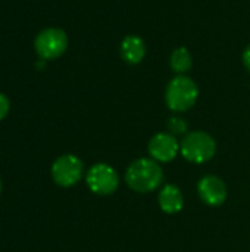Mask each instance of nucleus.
Masks as SVG:
<instances>
[{
    "label": "nucleus",
    "mask_w": 250,
    "mask_h": 252,
    "mask_svg": "<svg viewBox=\"0 0 250 252\" xmlns=\"http://www.w3.org/2000/svg\"><path fill=\"white\" fill-rule=\"evenodd\" d=\"M125 183L136 193H152L164 183V170L152 158H139L125 170Z\"/></svg>",
    "instance_id": "1"
},
{
    "label": "nucleus",
    "mask_w": 250,
    "mask_h": 252,
    "mask_svg": "<svg viewBox=\"0 0 250 252\" xmlns=\"http://www.w3.org/2000/svg\"><path fill=\"white\" fill-rule=\"evenodd\" d=\"M199 99V87L187 75H175L167 86L165 90V103L167 106L175 112H187L190 111Z\"/></svg>",
    "instance_id": "2"
},
{
    "label": "nucleus",
    "mask_w": 250,
    "mask_h": 252,
    "mask_svg": "<svg viewBox=\"0 0 250 252\" xmlns=\"http://www.w3.org/2000/svg\"><path fill=\"white\" fill-rule=\"evenodd\" d=\"M180 154L192 164H205L215 157L217 142L206 131H190L180 142Z\"/></svg>",
    "instance_id": "3"
},
{
    "label": "nucleus",
    "mask_w": 250,
    "mask_h": 252,
    "mask_svg": "<svg viewBox=\"0 0 250 252\" xmlns=\"http://www.w3.org/2000/svg\"><path fill=\"white\" fill-rule=\"evenodd\" d=\"M68 35L62 28L50 27L41 30L34 40V49L40 59L55 61L60 58L68 49Z\"/></svg>",
    "instance_id": "4"
},
{
    "label": "nucleus",
    "mask_w": 250,
    "mask_h": 252,
    "mask_svg": "<svg viewBox=\"0 0 250 252\" xmlns=\"http://www.w3.org/2000/svg\"><path fill=\"white\" fill-rule=\"evenodd\" d=\"M85 183L88 189L100 196H109L119 188V176L116 170L105 162H99L90 167L85 174Z\"/></svg>",
    "instance_id": "5"
},
{
    "label": "nucleus",
    "mask_w": 250,
    "mask_h": 252,
    "mask_svg": "<svg viewBox=\"0 0 250 252\" xmlns=\"http://www.w3.org/2000/svg\"><path fill=\"white\" fill-rule=\"evenodd\" d=\"M52 179L57 186L71 188L77 185L84 174L83 161L72 154H66L59 157L52 165Z\"/></svg>",
    "instance_id": "6"
},
{
    "label": "nucleus",
    "mask_w": 250,
    "mask_h": 252,
    "mask_svg": "<svg viewBox=\"0 0 250 252\" xmlns=\"http://www.w3.org/2000/svg\"><path fill=\"white\" fill-rule=\"evenodd\" d=\"M147 152L152 159L159 164L171 162L180 154V142L168 131H161L152 136L147 145Z\"/></svg>",
    "instance_id": "7"
},
{
    "label": "nucleus",
    "mask_w": 250,
    "mask_h": 252,
    "mask_svg": "<svg viewBox=\"0 0 250 252\" xmlns=\"http://www.w3.org/2000/svg\"><path fill=\"white\" fill-rule=\"evenodd\" d=\"M197 193L206 205L220 207L227 201L228 189L221 177L215 174H206L197 183Z\"/></svg>",
    "instance_id": "8"
},
{
    "label": "nucleus",
    "mask_w": 250,
    "mask_h": 252,
    "mask_svg": "<svg viewBox=\"0 0 250 252\" xmlns=\"http://www.w3.org/2000/svg\"><path fill=\"white\" fill-rule=\"evenodd\" d=\"M119 52H121V58L128 65H137L146 56V43L141 37L130 34L122 38Z\"/></svg>",
    "instance_id": "9"
},
{
    "label": "nucleus",
    "mask_w": 250,
    "mask_h": 252,
    "mask_svg": "<svg viewBox=\"0 0 250 252\" xmlns=\"http://www.w3.org/2000/svg\"><path fill=\"white\" fill-rule=\"evenodd\" d=\"M158 204L165 214L180 213L184 207V196L181 189L171 183L165 185L158 195Z\"/></svg>",
    "instance_id": "10"
},
{
    "label": "nucleus",
    "mask_w": 250,
    "mask_h": 252,
    "mask_svg": "<svg viewBox=\"0 0 250 252\" xmlns=\"http://www.w3.org/2000/svg\"><path fill=\"white\" fill-rule=\"evenodd\" d=\"M192 65H193V58L187 47L180 46L172 50L169 56V66L177 75H186V72L190 71Z\"/></svg>",
    "instance_id": "11"
},
{
    "label": "nucleus",
    "mask_w": 250,
    "mask_h": 252,
    "mask_svg": "<svg viewBox=\"0 0 250 252\" xmlns=\"http://www.w3.org/2000/svg\"><path fill=\"white\" fill-rule=\"evenodd\" d=\"M167 130H168V133H171L175 137L186 136L189 133V124L183 117L172 115L167 120Z\"/></svg>",
    "instance_id": "12"
},
{
    "label": "nucleus",
    "mask_w": 250,
    "mask_h": 252,
    "mask_svg": "<svg viewBox=\"0 0 250 252\" xmlns=\"http://www.w3.org/2000/svg\"><path fill=\"white\" fill-rule=\"evenodd\" d=\"M9 109H10V102H9L7 96L0 93V121L9 114Z\"/></svg>",
    "instance_id": "13"
},
{
    "label": "nucleus",
    "mask_w": 250,
    "mask_h": 252,
    "mask_svg": "<svg viewBox=\"0 0 250 252\" xmlns=\"http://www.w3.org/2000/svg\"><path fill=\"white\" fill-rule=\"evenodd\" d=\"M242 59H243V63H245V66H246V69L250 72V44L245 49V52H243V56H242Z\"/></svg>",
    "instance_id": "14"
},
{
    "label": "nucleus",
    "mask_w": 250,
    "mask_h": 252,
    "mask_svg": "<svg viewBox=\"0 0 250 252\" xmlns=\"http://www.w3.org/2000/svg\"><path fill=\"white\" fill-rule=\"evenodd\" d=\"M0 193H1V180H0Z\"/></svg>",
    "instance_id": "15"
}]
</instances>
